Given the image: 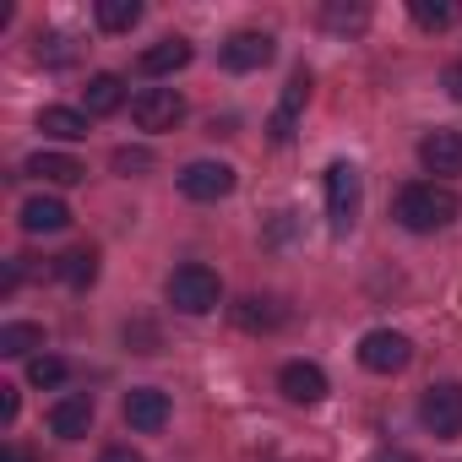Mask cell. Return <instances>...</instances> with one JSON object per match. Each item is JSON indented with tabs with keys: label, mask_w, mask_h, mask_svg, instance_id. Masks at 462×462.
Segmentation results:
<instances>
[{
	"label": "cell",
	"mask_w": 462,
	"mask_h": 462,
	"mask_svg": "<svg viewBox=\"0 0 462 462\" xmlns=\"http://www.w3.org/2000/svg\"><path fill=\"white\" fill-rule=\"evenodd\" d=\"M50 430H55L60 440H82V435L93 430V397H88V392L60 397V402L50 408Z\"/></svg>",
	"instance_id": "obj_13"
},
{
	"label": "cell",
	"mask_w": 462,
	"mask_h": 462,
	"mask_svg": "<svg viewBox=\"0 0 462 462\" xmlns=\"http://www.w3.org/2000/svg\"><path fill=\"white\" fill-rule=\"evenodd\" d=\"M125 343H136V354H158V332L147 321H131L125 327Z\"/></svg>",
	"instance_id": "obj_26"
},
{
	"label": "cell",
	"mask_w": 462,
	"mask_h": 462,
	"mask_svg": "<svg viewBox=\"0 0 462 462\" xmlns=\"http://www.w3.org/2000/svg\"><path fill=\"white\" fill-rule=\"evenodd\" d=\"M17 419V386H0V424Z\"/></svg>",
	"instance_id": "obj_27"
},
{
	"label": "cell",
	"mask_w": 462,
	"mask_h": 462,
	"mask_svg": "<svg viewBox=\"0 0 462 462\" xmlns=\"http://www.w3.org/2000/svg\"><path fill=\"white\" fill-rule=\"evenodd\" d=\"M419 163L430 174H462V131H430L419 142Z\"/></svg>",
	"instance_id": "obj_12"
},
{
	"label": "cell",
	"mask_w": 462,
	"mask_h": 462,
	"mask_svg": "<svg viewBox=\"0 0 462 462\" xmlns=\"http://www.w3.org/2000/svg\"><path fill=\"white\" fill-rule=\"evenodd\" d=\"M55 278H60L66 289H88V283L98 278V251H93V245H77V251H66V256L55 262Z\"/></svg>",
	"instance_id": "obj_20"
},
{
	"label": "cell",
	"mask_w": 462,
	"mask_h": 462,
	"mask_svg": "<svg viewBox=\"0 0 462 462\" xmlns=\"http://www.w3.org/2000/svg\"><path fill=\"white\" fill-rule=\"evenodd\" d=\"M267 60H273V33H262V28H240L223 44V66L228 71H262Z\"/></svg>",
	"instance_id": "obj_9"
},
{
	"label": "cell",
	"mask_w": 462,
	"mask_h": 462,
	"mask_svg": "<svg viewBox=\"0 0 462 462\" xmlns=\"http://www.w3.org/2000/svg\"><path fill=\"white\" fill-rule=\"evenodd\" d=\"M33 348H44V327L39 321H6L0 327V354L6 359H28Z\"/></svg>",
	"instance_id": "obj_21"
},
{
	"label": "cell",
	"mask_w": 462,
	"mask_h": 462,
	"mask_svg": "<svg viewBox=\"0 0 462 462\" xmlns=\"http://www.w3.org/2000/svg\"><path fill=\"white\" fill-rule=\"evenodd\" d=\"M419 424H424L435 440H457V435H462V386H457V381H435V386L419 397Z\"/></svg>",
	"instance_id": "obj_3"
},
{
	"label": "cell",
	"mask_w": 462,
	"mask_h": 462,
	"mask_svg": "<svg viewBox=\"0 0 462 462\" xmlns=\"http://www.w3.org/2000/svg\"><path fill=\"white\" fill-rule=\"evenodd\" d=\"M332 28H365V12H327Z\"/></svg>",
	"instance_id": "obj_28"
},
{
	"label": "cell",
	"mask_w": 462,
	"mask_h": 462,
	"mask_svg": "<svg viewBox=\"0 0 462 462\" xmlns=\"http://www.w3.org/2000/svg\"><path fill=\"white\" fill-rule=\"evenodd\" d=\"M457 212H462L457 190H446V185H435V180L402 185V190H397V207H392V217L408 228V235H435V228L457 223Z\"/></svg>",
	"instance_id": "obj_1"
},
{
	"label": "cell",
	"mask_w": 462,
	"mask_h": 462,
	"mask_svg": "<svg viewBox=\"0 0 462 462\" xmlns=\"http://www.w3.org/2000/svg\"><path fill=\"white\" fill-rule=\"evenodd\" d=\"M283 316H289V310H283L278 300H267V294H245V300L235 305V321H240L245 332H278Z\"/></svg>",
	"instance_id": "obj_17"
},
{
	"label": "cell",
	"mask_w": 462,
	"mask_h": 462,
	"mask_svg": "<svg viewBox=\"0 0 462 462\" xmlns=\"http://www.w3.org/2000/svg\"><path fill=\"white\" fill-rule=\"evenodd\" d=\"M413 23L419 28H430V33H440V28H451L457 23V0H413Z\"/></svg>",
	"instance_id": "obj_23"
},
{
	"label": "cell",
	"mask_w": 462,
	"mask_h": 462,
	"mask_svg": "<svg viewBox=\"0 0 462 462\" xmlns=\"http://www.w3.org/2000/svg\"><path fill=\"white\" fill-rule=\"evenodd\" d=\"M278 386H283V397H289V402L310 408V402H321V397H327V370H321V365H310V359H294V365H283V370H278Z\"/></svg>",
	"instance_id": "obj_10"
},
{
	"label": "cell",
	"mask_w": 462,
	"mask_h": 462,
	"mask_svg": "<svg viewBox=\"0 0 462 462\" xmlns=\"http://www.w3.org/2000/svg\"><path fill=\"white\" fill-rule=\"evenodd\" d=\"M142 77H174V71H185L190 66V44L185 39H158L152 50H142Z\"/></svg>",
	"instance_id": "obj_15"
},
{
	"label": "cell",
	"mask_w": 462,
	"mask_h": 462,
	"mask_svg": "<svg viewBox=\"0 0 462 462\" xmlns=\"http://www.w3.org/2000/svg\"><path fill=\"white\" fill-rule=\"evenodd\" d=\"M446 93L462 104V60H457V66H446Z\"/></svg>",
	"instance_id": "obj_29"
},
{
	"label": "cell",
	"mask_w": 462,
	"mask_h": 462,
	"mask_svg": "<svg viewBox=\"0 0 462 462\" xmlns=\"http://www.w3.org/2000/svg\"><path fill=\"white\" fill-rule=\"evenodd\" d=\"M39 131L55 136V142H82V136H88V115H82V109H66V104H50V109L39 115Z\"/></svg>",
	"instance_id": "obj_19"
},
{
	"label": "cell",
	"mask_w": 462,
	"mask_h": 462,
	"mask_svg": "<svg viewBox=\"0 0 462 462\" xmlns=\"http://www.w3.org/2000/svg\"><path fill=\"white\" fill-rule=\"evenodd\" d=\"M28 174H33V180H50V185H77V180H88V169H82L71 152H33V158H28Z\"/></svg>",
	"instance_id": "obj_18"
},
{
	"label": "cell",
	"mask_w": 462,
	"mask_h": 462,
	"mask_svg": "<svg viewBox=\"0 0 462 462\" xmlns=\"http://www.w3.org/2000/svg\"><path fill=\"white\" fill-rule=\"evenodd\" d=\"M305 98H310V71H294L289 88H283V104H278L273 120H267V136H273V142H289V136H294V120H300Z\"/></svg>",
	"instance_id": "obj_11"
},
{
	"label": "cell",
	"mask_w": 462,
	"mask_h": 462,
	"mask_svg": "<svg viewBox=\"0 0 462 462\" xmlns=\"http://www.w3.org/2000/svg\"><path fill=\"white\" fill-rule=\"evenodd\" d=\"M66 375H71V370H66V359H55V354H33V359H28V381H33V386H60Z\"/></svg>",
	"instance_id": "obj_24"
},
{
	"label": "cell",
	"mask_w": 462,
	"mask_h": 462,
	"mask_svg": "<svg viewBox=\"0 0 462 462\" xmlns=\"http://www.w3.org/2000/svg\"><path fill=\"white\" fill-rule=\"evenodd\" d=\"M98 462H142V451H131V446H109Z\"/></svg>",
	"instance_id": "obj_30"
},
{
	"label": "cell",
	"mask_w": 462,
	"mask_h": 462,
	"mask_svg": "<svg viewBox=\"0 0 462 462\" xmlns=\"http://www.w3.org/2000/svg\"><path fill=\"white\" fill-rule=\"evenodd\" d=\"M66 223H71V207H66L60 196H33V201H23V228H28V235H60Z\"/></svg>",
	"instance_id": "obj_14"
},
{
	"label": "cell",
	"mask_w": 462,
	"mask_h": 462,
	"mask_svg": "<svg viewBox=\"0 0 462 462\" xmlns=\"http://www.w3.org/2000/svg\"><path fill=\"white\" fill-rule=\"evenodd\" d=\"M163 294H169V305H174L180 316H207V310H217L223 283H217V273H212V267L190 262V267H174V273H169Z\"/></svg>",
	"instance_id": "obj_2"
},
{
	"label": "cell",
	"mask_w": 462,
	"mask_h": 462,
	"mask_svg": "<svg viewBox=\"0 0 462 462\" xmlns=\"http://www.w3.org/2000/svg\"><path fill=\"white\" fill-rule=\"evenodd\" d=\"M408 359H413V343L392 327H375V332L359 337V365L375 370V375H397V370H408Z\"/></svg>",
	"instance_id": "obj_5"
},
{
	"label": "cell",
	"mask_w": 462,
	"mask_h": 462,
	"mask_svg": "<svg viewBox=\"0 0 462 462\" xmlns=\"http://www.w3.org/2000/svg\"><path fill=\"white\" fill-rule=\"evenodd\" d=\"M375 462H419V457H413V451H381Z\"/></svg>",
	"instance_id": "obj_31"
},
{
	"label": "cell",
	"mask_w": 462,
	"mask_h": 462,
	"mask_svg": "<svg viewBox=\"0 0 462 462\" xmlns=\"http://www.w3.org/2000/svg\"><path fill=\"white\" fill-rule=\"evenodd\" d=\"M180 190L190 201H223L228 190H235V169L217 163V158H196V163L180 169Z\"/></svg>",
	"instance_id": "obj_7"
},
{
	"label": "cell",
	"mask_w": 462,
	"mask_h": 462,
	"mask_svg": "<svg viewBox=\"0 0 462 462\" xmlns=\"http://www.w3.org/2000/svg\"><path fill=\"white\" fill-rule=\"evenodd\" d=\"M120 413H125V424H131V430L158 435V430L169 424V392H158V386H136V392H125Z\"/></svg>",
	"instance_id": "obj_8"
},
{
	"label": "cell",
	"mask_w": 462,
	"mask_h": 462,
	"mask_svg": "<svg viewBox=\"0 0 462 462\" xmlns=\"http://www.w3.org/2000/svg\"><path fill=\"white\" fill-rule=\"evenodd\" d=\"M115 169L120 174H147L152 169V152L147 147H115Z\"/></svg>",
	"instance_id": "obj_25"
},
{
	"label": "cell",
	"mask_w": 462,
	"mask_h": 462,
	"mask_svg": "<svg viewBox=\"0 0 462 462\" xmlns=\"http://www.w3.org/2000/svg\"><path fill=\"white\" fill-rule=\"evenodd\" d=\"M0 462H28V451H17V446H6V457H0Z\"/></svg>",
	"instance_id": "obj_32"
},
{
	"label": "cell",
	"mask_w": 462,
	"mask_h": 462,
	"mask_svg": "<svg viewBox=\"0 0 462 462\" xmlns=\"http://www.w3.org/2000/svg\"><path fill=\"white\" fill-rule=\"evenodd\" d=\"M131 120H136L142 131H174V125L185 120V98H180L174 88H147V93L131 98Z\"/></svg>",
	"instance_id": "obj_6"
},
{
	"label": "cell",
	"mask_w": 462,
	"mask_h": 462,
	"mask_svg": "<svg viewBox=\"0 0 462 462\" xmlns=\"http://www.w3.org/2000/svg\"><path fill=\"white\" fill-rule=\"evenodd\" d=\"M359 201H365V180H359V169L354 163H332L327 169V217H332V228L343 235V228L359 217Z\"/></svg>",
	"instance_id": "obj_4"
},
{
	"label": "cell",
	"mask_w": 462,
	"mask_h": 462,
	"mask_svg": "<svg viewBox=\"0 0 462 462\" xmlns=\"http://www.w3.org/2000/svg\"><path fill=\"white\" fill-rule=\"evenodd\" d=\"M98 28L104 33H131L136 23H142V0H98Z\"/></svg>",
	"instance_id": "obj_22"
},
{
	"label": "cell",
	"mask_w": 462,
	"mask_h": 462,
	"mask_svg": "<svg viewBox=\"0 0 462 462\" xmlns=\"http://www.w3.org/2000/svg\"><path fill=\"white\" fill-rule=\"evenodd\" d=\"M120 104H125V82H120L115 71L88 77V88H82V115H115Z\"/></svg>",
	"instance_id": "obj_16"
}]
</instances>
